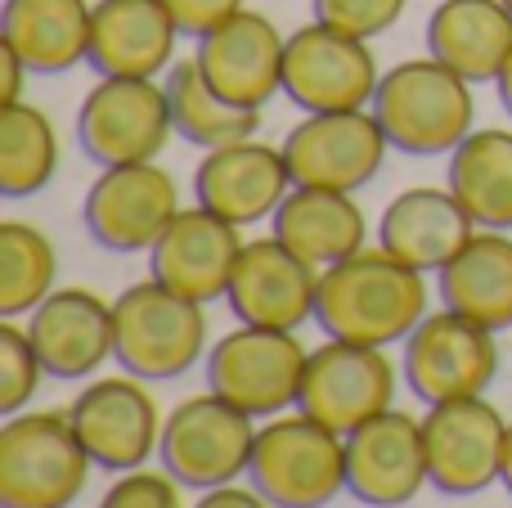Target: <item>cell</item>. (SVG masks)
Wrapping results in <instances>:
<instances>
[{
  "label": "cell",
  "mask_w": 512,
  "mask_h": 508,
  "mask_svg": "<svg viewBox=\"0 0 512 508\" xmlns=\"http://www.w3.org/2000/svg\"><path fill=\"white\" fill-rule=\"evenodd\" d=\"M387 131L373 117V108H342V113H306L283 140V158L297 185L364 189L387 162Z\"/></svg>",
  "instance_id": "9a60e30c"
},
{
  "label": "cell",
  "mask_w": 512,
  "mask_h": 508,
  "mask_svg": "<svg viewBox=\"0 0 512 508\" xmlns=\"http://www.w3.org/2000/svg\"><path fill=\"white\" fill-rule=\"evenodd\" d=\"M230 302L239 324H261V329H292L315 320L319 302V270L301 261L283 239L265 234L248 239L239 252V266L230 279Z\"/></svg>",
  "instance_id": "e0dca14e"
},
{
  "label": "cell",
  "mask_w": 512,
  "mask_h": 508,
  "mask_svg": "<svg viewBox=\"0 0 512 508\" xmlns=\"http://www.w3.org/2000/svg\"><path fill=\"white\" fill-rule=\"evenodd\" d=\"M427 450L423 419L405 410H382L355 432H346V491L369 508H400L423 495Z\"/></svg>",
  "instance_id": "2e32d148"
},
{
  "label": "cell",
  "mask_w": 512,
  "mask_h": 508,
  "mask_svg": "<svg viewBox=\"0 0 512 508\" xmlns=\"http://www.w3.org/2000/svg\"><path fill=\"white\" fill-rule=\"evenodd\" d=\"M162 5L171 9V18H176L180 36H207L212 27H221L225 18H234L243 9V0H162Z\"/></svg>",
  "instance_id": "e575fe53"
},
{
  "label": "cell",
  "mask_w": 512,
  "mask_h": 508,
  "mask_svg": "<svg viewBox=\"0 0 512 508\" xmlns=\"http://www.w3.org/2000/svg\"><path fill=\"white\" fill-rule=\"evenodd\" d=\"M243 243L248 239L239 234V225L207 212L203 203L180 207L176 221L149 248V275L158 284L176 288L180 297H194V302L207 306L230 293Z\"/></svg>",
  "instance_id": "ffe728a7"
},
{
  "label": "cell",
  "mask_w": 512,
  "mask_h": 508,
  "mask_svg": "<svg viewBox=\"0 0 512 508\" xmlns=\"http://www.w3.org/2000/svg\"><path fill=\"white\" fill-rule=\"evenodd\" d=\"M396 405V365L387 347L324 338L306 360L297 410L328 423L333 432H355L373 414Z\"/></svg>",
  "instance_id": "8fae6325"
},
{
  "label": "cell",
  "mask_w": 512,
  "mask_h": 508,
  "mask_svg": "<svg viewBox=\"0 0 512 508\" xmlns=\"http://www.w3.org/2000/svg\"><path fill=\"white\" fill-rule=\"evenodd\" d=\"M481 225L472 221V212L459 203L450 185H414L400 189L378 221V248H387L391 257H400L405 266L423 270V275H441L454 261V252L477 234Z\"/></svg>",
  "instance_id": "7402d4cb"
},
{
  "label": "cell",
  "mask_w": 512,
  "mask_h": 508,
  "mask_svg": "<svg viewBox=\"0 0 512 508\" xmlns=\"http://www.w3.org/2000/svg\"><path fill=\"white\" fill-rule=\"evenodd\" d=\"M180 491H185V486H180L167 468H162V473H153V468H131V473H122L108 486L99 508H185V495Z\"/></svg>",
  "instance_id": "836d02e7"
},
{
  "label": "cell",
  "mask_w": 512,
  "mask_h": 508,
  "mask_svg": "<svg viewBox=\"0 0 512 508\" xmlns=\"http://www.w3.org/2000/svg\"><path fill=\"white\" fill-rule=\"evenodd\" d=\"M459 203L481 230H512V131L481 126L450 153L445 171Z\"/></svg>",
  "instance_id": "83f0119b"
},
{
  "label": "cell",
  "mask_w": 512,
  "mask_h": 508,
  "mask_svg": "<svg viewBox=\"0 0 512 508\" xmlns=\"http://www.w3.org/2000/svg\"><path fill=\"white\" fill-rule=\"evenodd\" d=\"M292 185L297 180H292V167L283 158V144H265L256 135L207 149L203 162L194 167V198L207 212L234 221L239 230L270 221Z\"/></svg>",
  "instance_id": "d6986e66"
},
{
  "label": "cell",
  "mask_w": 512,
  "mask_h": 508,
  "mask_svg": "<svg viewBox=\"0 0 512 508\" xmlns=\"http://www.w3.org/2000/svg\"><path fill=\"white\" fill-rule=\"evenodd\" d=\"M180 212V185L158 162H126L99 167L86 189L81 221L90 239L108 252H149Z\"/></svg>",
  "instance_id": "5bb4252c"
},
{
  "label": "cell",
  "mask_w": 512,
  "mask_h": 508,
  "mask_svg": "<svg viewBox=\"0 0 512 508\" xmlns=\"http://www.w3.org/2000/svg\"><path fill=\"white\" fill-rule=\"evenodd\" d=\"M274 239H283L301 261L315 270H328L346 261L351 252L369 248V221L355 194L342 189H319V185H292L279 212L270 216Z\"/></svg>",
  "instance_id": "cb8c5ba5"
},
{
  "label": "cell",
  "mask_w": 512,
  "mask_h": 508,
  "mask_svg": "<svg viewBox=\"0 0 512 508\" xmlns=\"http://www.w3.org/2000/svg\"><path fill=\"white\" fill-rule=\"evenodd\" d=\"M41 365L50 378L77 383L95 378L117 356V324L113 302H104L90 288H54L27 320Z\"/></svg>",
  "instance_id": "44dd1931"
},
{
  "label": "cell",
  "mask_w": 512,
  "mask_h": 508,
  "mask_svg": "<svg viewBox=\"0 0 512 508\" xmlns=\"http://www.w3.org/2000/svg\"><path fill=\"white\" fill-rule=\"evenodd\" d=\"M499 482L512 495V419H508V437H504V464H499Z\"/></svg>",
  "instance_id": "f35d334b"
},
{
  "label": "cell",
  "mask_w": 512,
  "mask_h": 508,
  "mask_svg": "<svg viewBox=\"0 0 512 508\" xmlns=\"http://www.w3.org/2000/svg\"><path fill=\"white\" fill-rule=\"evenodd\" d=\"M248 482L274 508H324L346 491V437L301 410L256 428Z\"/></svg>",
  "instance_id": "5b68a950"
},
{
  "label": "cell",
  "mask_w": 512,
  "mask_h": 508,
  "mask_svg": "<svg viewBox=\"0 0 512 508\" xmlns=\"http://www.w3.org/2000/svg\"><path fill=\"white\" fill-rule=\"evenodd\" d=\"M45 378L41 365V351H36L32 333L18 329L14 320L0 324V414H23L27 401L36 396Z\"/></svg>",
  "instance_id": "1f68e13d"
},
{
  "label": "cell",
  "mask_w": 512,
  "mask_h": 508,
  "mask_svg": "<svg viewBox=\"0 0 512 508\" xmlns=\"http://www.w3.org/2000/svg\"><path fill=\"white\" fill-rule=\"evenodd\" d=\"M495 90H499V104H504V113L512 117V54H508V63H504V72H499V81H495Z\"/></svg>",
  "instance_id": "74e56055"
},
{
  "label": "cell",
  "mask_w": 512,
  "mask_h": 508,
  "mask_svg": "<svg viewBox=\"0 0 512 508\" xmlns=\"http://www.w3.org/2000/svg\"><path fill=\"white\" fill-rule=\"evenodd\" d=\"M441 306L486 324V329H512V239L508 230H477L454 261L436 275Z\"/></svg>",
  "instance_id": "4316f807"
},
{
  "label": "cell",
  "mask_w": 512,
  "mask_h": 508,
  "mask_svg": "<svg viewBox=\"0 0 512 508\" xmlns=\"http://www.w3.org/2000/svg\"><path fill=\"white\" fill-rule=\"evenodd\" d=\"M495 374H499L495 329L450 311V306L427 311L423 324L405 338V351H400V378L423 405L486 396Z\"/></svg>",
  "instance_id": "ba28073f"
},
{
  "label": "cell",
  "mask_w": 512,
  "mask_h": 508,
  "mask_svg": "<svg viewBox=\"0 0 512 508\" xmlns=\"http://www.w3.org/2000/svg\"><path fill=\"white\" fill-rule=\"evenodd\" d=\"M283 50L288 36L274 27V18L243 5L221 27L198 36L194 59L212 90H221L230 104L265 108L274 95H283Z\"/></svg>",
  "instance_id": "ac0fdd59"
},
{
  "label": "cell",
  "mask_w": 512,
  "mask_h": 508,
  "mask_svg": "<svg viewBox=\"0 0 512 508\" xmlns=\"http://www.w3.org/2000/svg\"><path fill=\"white\" fill-rule=\"evenodd\" d=\"M508 423L486 396L468 401L427 405L423 419V450H427V482L436 495L468 500L499 482L504 464Z\"/></svg>",
  "instance_id": "7c38bea8"
},
{
  "label": "cell",
  "mask_w": 512,
  "mask_h": 508,
  "mask_svg": "<svg viewBox=\"0 0 512 508\" xmlns=\"http://www.w3.org/2000/svg\"><path fill=\"white\" fill-rule=\"evenodd\" d=\"M59 171V131L50 113L27 99L0 108V194L32 198Z\"/></svg>",
  "instance_id": "f546056e"
},
{
  "label": "cell",
  "mask_w": 512,
  "mask_h": 508,
  "mask_svg": "<svg viewBox=\"0 0 512 508\" xmlns=\"http://www.w3.org/2000/svg\"><path fill=\"white\" fill-rule=\"evenodd\" d=\"M427 54L472 86L499 81L512 54V9L504 0H441L427 18Z\"/></svg>",
  "instance_id": "484cf974"
},
{
  "label": "cell",
  "mask_w": 512,
  "mask_h": 508,
  "mask_svg": "<svg viewBox=\"0 0 512 508\" xmlns=\"http://www.w3.org/2000/svg\"><path fill=\"white\" fill-rule=\"evenodd\" d=\"M90 23V0H5L0 41L14 45L36 77H59L90 59Z\"/></svg>",
  "instance_id": "d4e9b609"
},
{
  "label": "cell",
  "mask_w": 512,
  "mask_h": 508,
  "mask_svg": "<svg viewBox=\"0 0 512 508\" xmlns=\"http://www.w3.org/2000/svg\"><path fill=\"white\" fill-rule=\"evenodd\" d=\"M180 27L162 0H95L90 68L99 77H167Z\"/></svg>",
  "instance_id": "603a6c76"
},
{
  "label": "cell",
  "mask_w": 512,
  "mask_h": 508,
  "mask_svg": "<svg viewBox=\"0 0 512 508\" xmlns=\"http://www.w3.org/2000/svg\"><path fill=\"white\" fill-rule=\"evenodd\" d=\"M117 324V365L144 383H171L189 374L198 360H207V311L194 297H180L176 288L158 279L122 288L113 302Z\"/></svg>",
  "instance_id": "3957f363"
},
{
  "label": "cell",
  "mask_w": 512,
  "mask_h": 508,
  "mask_svg": "<svg viewBox=\"0 0 512 508\" xmlns=\"http://www.w3.org/2000/svg\"><path fill=\"white\" fill-rule=\"evenodd\" d=\"M256 428L248 410L230 405L216 396L212 387L189 401H180L162 423V446L158 459L185 491H212V486H230L248 473Z\"/></svg>",
  "instance_id": "8992f818"
},
{
  "label": "cell",
  "mask_w": 512,
  "mask_h": 508,
  "mask_svg": "<svg viewBox=\"0 0 512 508\" xmlns=\"http://www.w3.org/2000/svg\"><path fill=\"white\" fill-rule=\"evenodd\" d=\"M90 468L68 414L27 410L0 428V508H72Z\"/></svg>",
  "instance_id": "277c9868"
},
{
  "label": "cell",
  "mask_w": 512,
  "mask_h": 508,
  "mask_svg": "<svg viewBox=\"0 0 512 508\" xmlns=\"http://www.w3.org/2000/svg\"><path fill=\"white\" fill-rule=\"evenodd\" d=\"M432 288L427 275L391 257L387 248H360L346 261L319 270L315 324L324 338L396 347L423 324Z\"/></svg>",
  "instance_id": "6da1fadb"
},
{
  "label": "cell",
  "mask_w": 512,
  "mask_h": 508,
  "mask_svg": "<svg viewBox=\"0 0 512 508\" xmlns=\"http://www.w3.org/2000/svg\"><path fill=\"white\" fill-rule=\"evenodd\" d=\"M171 135L176 122L158 77H99L77 108V140L99 167L158 162Z\"/></svg>",
  "instance_id": "9c48e42d"
},
{
  "label": "cell",
  "mask_w": 512,
  "mask_h": 508,
  "mask_svg": "<svg viewBox=\"0 0 512 508\" xmlns=\"http://www.w3.org/2000/svg\"><path fill=\"white\" fill-rule=\"evenodd\" d=\"M504 5H508V9H512V0H504Z\"/></svg>",
  "instance_id": "ab89813d"
},
{
  "label": "cell",
  "mask_w": 512,
  "mask_h": 508,
  "mask_svg": "<svg viewBox=\"0 0 512 508\" xmlns=\"http://www.w3.org/2000/svg\"><path fill=\"white\" fill-rule=\"evenodd\" d=\"M194 508H274V504L265 500L252 482L248 486L230 482V486H212V491H203V500H198Z\"/></svg>",
  "instance_id": "d590c367"
},
{
  "label": "cell",
  "mask_w": 512,
  "mask_h": 508,
  "mask_svg": "<svg viewBox=\"0 0 512 508\" xmlns=\"http://www.w3.org/2000/svg\"><path fill=\"white\" fill-rule=\"evenodd\" d=\"M27 72H32V68L18 59L14 45L0 41V108H5V104H18V99H23V77H27Z\"/></svg>",
  "instance_id": "8d00e7d4"
},
{
  "label": "cell",
  "mask_w": 512,
  "mask_h": 508,
  "mask_svg": "<svg viewBox=\"0 0 512 508\" xmlns=\"http://www.w3.org/2000/svg\"><path fill=\"white\" fill-rule=\"evenodd\" d=\"M162 86H167L176 135L185 144H198L203 153L234 144V140H252L261 131V108L230 104L221 90H212V81L203 77L198 59H176L171 72L162 77Z\"/></svg>",
  "instance_id": "f1b7e54d"
},
{
  "label": "cell",
  "mask_w": 512,
  "mask_h": 508,
  "mask_svg": "<svg viewBox=\"0 0 512 508\" xmlns=\"http://www.w3.org/2000/svg\"><path fill=\"white\" fill-rule=\"evenodd\" d=\"M382 68L369 41L342 27L310 18L288 36L283 50V95L301 113H342V108H369L378 95Z\"/></svg>",
  "instance_id": "30bf717a"
},
{
  "label": "cell",
  "mask_w": 512,
  "mask_h": 508,
  "mask_svg": "<svg viewBox=\"0 0 512 508\" xmlns=\"http://www.w3.org/2000/svg\"><path fill=\"white\" fill-rule=\"evenodd\" d=\"M59 279V257L45 230L27 221H0V315H32Z\"/></svg>",
  "instance_id": "4dcf8cb0"
},
{
  "label": "cell",
  "mask_w": 512,
  "mask_h": 508,
  "mask_svg": "<svg viewBox=\"0 0 512 508\" xmlns=\"http://www.w3.org/2000/svg\"><path fill=\"white\" fill-rule=\"evenodd\" d=\"M306 360L310 347H301L292 329L239 324L207 351V387L248 410L252 419H274V414L297 410Z\"/></svg>",
  "instance_id": "52a82bcc"
},
{
  "label": "cell",
  "mask_w": 512,
  "mask_h": 508,
  "mask_svg": "<svg viewBox=\"0 0 512 508\" xmlns=\"http://www.w3.org/2000/svg\"><path fill=\"white\" fill-rule=\"evenodd\" d=\"M373 117L382 122L391 149L409 158H436L454 153L472 131H477V99L472 81L445 68L436 54L405 59L382 72L378 95H373Z\"/></svg>",
  "instance_id": "7a4b0ae2"
},
{
  "label": "cell",
  "mask_w": 512,
  "mask_h": 508,
  "mask_svg": "<svg viewBox=\"0 0 512 508\" xmlns=\"http://www.w3.org/2000/svg\"><path fill=\"white\" fill-rule=\"evenodd\" d=\"M310 5H315L319 23L342 27V32L373 41V36L391 32V27L400 23L409 0H310Z\"/></svg>",
  "instance_id": "d6a6232c"
},
{
  "label": "cell",
  "mask_w": 512,
  "mask_h": 508,
  "mask_svg": "<svg viewBox=\"0 0 512 508\" xmlns=\"http://www.w3.org/2000/svg\"><path fill=\"white\" fill-rule=\"evenodd\" d=\"M68 419L95 468H108V473H131V468L149 464L162 446V423H167L144 378L126 374V369L81 387Z\"/></svg>",
  "instance_id": "4fadbf2b"
}]
</instances>
